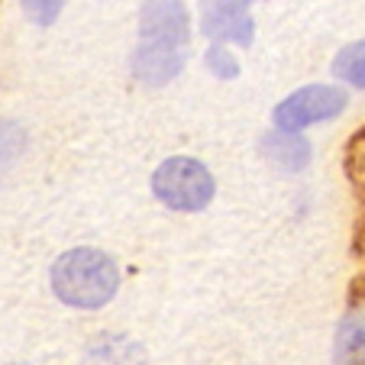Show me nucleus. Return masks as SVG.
Wrapping results in <instances>:
<instances>
[{"label": "nucleus", "instance_id": "nucleus-2", "mask_svg": "<svg viewBox=\"0 0 365 365\" xmlns=\"http://www.w3.org/2000/svg\"><path fill=\"white\" fill-rule=\"evenodd\" d=\"M117 288H120V269L101 249L91 246L68 249L52 265V291L68 307L97 310L113 301Z\"/></svg>", "mask_w": 365, "mask_h": 365}, {"label": "nucleus", "instance_id": "nucleus-12", "mask_svg": "<svg viewBox=\"0 0 365 365\" xmlns=\"http://www.w3.org/2000/svg\"><path fill=\"white\" fill-rule=\"evenodd\" d=\"M62 7L65 0H23V10H26V16L36 26H52L58 20V14H62Z\"/></svg>", "mask_w": 365, "mask_h": 365}, {"label": "nucleus", "instance_id": "nucleus-6", "mask_svg": "<svg viewBox=\"0 0 365 365\" xmlns=\"http://www.w3.org/2000/svg\"><path fill=\"white\" fill-rule=\"evenodd\" d=\"M259 152L278 172H304L310 165V145L297 133H288V130L265 133L262 143H259Z\"/></svg>", "mask_w": 365, "mask_h": 365}, {"label": "nucleus", "instance_id": "nucleus-11", "mask_svg": "<svg viewBox=\"0 0 365 365\" xmlns=\"http://www.w3.org/2000/svg\"><path fill=\"white\" fill-rule=\"evenodd\" d=\"M204 62H207V68L214 71L217 78H236V75H240V62H236L233 52H230L227 46H220V42L207 48V58H204Z\"/></svg>", "mask_w": 365, "mask_h": 365}, {"label": "nucleus", "instance_id": "nucleus-8", "mask_svg": "<svg viewBox=\"0 0 365 365\" xmlns=\"http://www.w3.org/2000/svg\"><path fill=\"white\" fill-rule=\"evenodd\" d=\"M336 365H365V304L352 307L339 324Z\"/></svg>", "mask_w": 365, "mask_h": 365}, {"label": "nucleus", "instance_id": "nucleus-4", "mask_svg": "<svg viewBox=\"0 0 365 365\" xmlns=\"http://www.w3.org/2000/svg\"><path fill=\"white\" fill-rule=\"evenodd\" d=\"M346 103H349V94H346L343 88L310 84V88H301L291 97H284V101L275 107L272 120H275V130L297 133V130H304V126L333 120L336 113L346 110Z\"/></svg>", "mask_w": 365, "mask_h": 365}, {"label": "nucleus", "instance_id": "nucleus-1", "mask_svg": "<svg viewBox=\"0 0 365 365\" xmlns=\"http://www.w3.org/2000/svg\"><path fill=\"white\" fill-rule=\"evenodd\" d=\"M187 36L185 0H149L139 14V42L130 56L133 78L149 88L175 81L185 68Z\"/></svg>", "mask_w": 365, "mask_h": 365}, {"label": "nucleus", "instance_id": "nucleus-10", "mask_svg": "<svg viewBox=\"0 0 365 365\" xmlns=\"http://www.w3.org/2000/svg\"><path fill=\"white\" fill-rule=\"evenodd\" d=\"M26 152V130L14 120H0V175L14 168Z\"/></svg>", "mask_w": 365, "mask_h": 365}, {"label": "nucleus", "instance_id": "nucleus-3", "mask_svg": "<svg viewBox=\"0 0 365 365\" xmlns=\"http://www.w3.org/2000/svg\"><path fill=\"white\" fill-rule=\"evenodd\" d=\"M152 194L155 200H162L172 210H204L217 194V181L210 175V168L197 159H187V155H175L165 159L155 175H152Z\"/></svg>", "mask_w": 365, "mask_h": 365}, {"label": "nucleus", "instance_id": "nucleus-9", "mask_svg": "<svg viewBox=\"0 0 365 365\" xmlns=\"http://www.w3.org/2000/svg\"><path fill=\"white\" fill-rule=\"evenodd\" d=\"M333 71L346 84H352V88H365V39L339 48L336 58H333Z\"/></svg>", "mask_w": 365, "mask_h": 365}, {"label": "nucleus", "instance_id": "nucleus-7", "mask_svg": "<svg viewBox=\"0 0 365 365\" xmlns=\"http://www.w3.org/2000/svg\"><path fill=\"white\" fill-rule=\"evenodd\" d=\"M81 365H149L145 349L123 333H103L88 343Z\"/></svg>", "mask_w": 365, "mask_h": 365}, {"label": "nucleus", "instance_id": "nucleus-5", "mask_svg": "<svg viewBox=\"0 0 365 365\" xmlns=\"http://www.w3.org/2000/svg\"><path fill=\"white\" fill-rule=\"evenodd\" d=\"M252 0H200V29L214 42H233L249 46L255 36L252 23Z\"/></svg>", "mask_w": 365, "mask_h": 365}]
</instances>
